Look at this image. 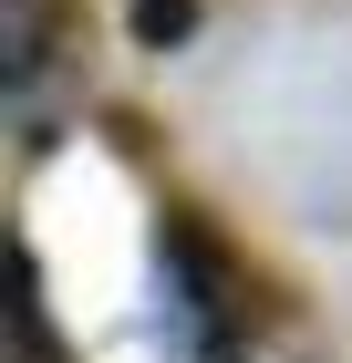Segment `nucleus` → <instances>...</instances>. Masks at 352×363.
<instances>
[{
    "label": "nucleus",
    "mask_w": 352,
    "mask_h": 363,
    "mask_svg": "<svg viewBox=\"0 0 352 363\" xmlns=\"http://www.w3.org/2000/svg\"><path fill=\"white\" fill-rule=\"evenodd\" d=\"M156 353H176V363H208L217 342H239L228 333V301H217V270L197 259V239L187 228H166L156 239Z\"/></svg>",
    "instance_id": "obj_1"
},
{
    "label": "nucleus",
    "mask_w": 352,
    "mask_h": 363,
    "mask_svg": "<svg viewBox=\"0 0 352 363\" xmlns=\"http://www.w3.org/2000/svg\"><path fill=\"white\" fill-rule=\"evenodd\" d=\"M187 21H197L187 0H135V42H176Z\"/></svg>",
    "instance_id": "obj_2"
},
{
    "label": "nucleus",
    "mask_w": 352,
    "mask_h": 363,
    "mask_svg": "<svg viewBox=\"0 0 352 363\" xmlns=\"http://www.w3.org/2000/svg\"><path fill=\"white\" fill-rule=\"evenodd\" d=\"M208 363H290V353H270V342H217Z\"/></svg>",
    "instance_id": "obj_3"
}]
</instances>
